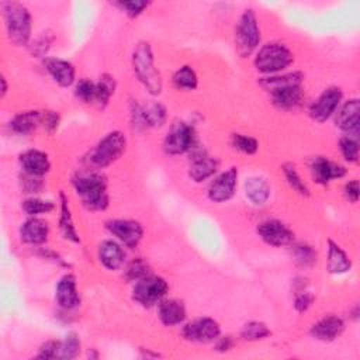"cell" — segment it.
Instances as JSON below:
<instances>
[{"instance_id":"6da1fadb","label":"cell","mask_w":360,"mask_h":360,"mask_svg":"<svg viewBox=\"0 0 360 360\" xmlns=\"http://www.w3.org/2000/svg\"><path fill=\"white\" fill-rule=\"evenodd\" d=\"M304 76L301 72L270 75L260 79V86L270 94V100L278 110H294L304 100Z\"/></svg>"},{"instance_id":"7a4b0ae2","label":"cell","mask_w":360,"mask_h":360,"mask_svg":"<svg viewBox=\"0 0 360 360\" xmlns=\"http://www.w3.org/2000/svg\"><path fill=\"white\" fill-rule=\"evenodd\" d=\"M132 69L149 94L158 96L162 93L163 82L159 70L155 68L153 51L149 42L141 41L135 45L132 52Z\"/></svg>"},{"instance_id":"3957f363","label":"cell","mask_w":360,"mask_h":360,"mask_svg":"<svg viewBox=\"0 0 360 360\" xmlns=\"http://www.w3.org/2000/svg\"><path fill=\"white\" fill-rule=\"evenodd\" d=\"M72 184L87 210L103 211L108 207L107 181L100 173H79L72 179Z\"/></svg>"},{"instance_id":"277c9868","label":"cell","mask_w":360,"mask_h":360,"mask_svg":"<svg viewBox=\"0 0 360 360\" xmlns=\"http://www.w3.org/2000/svg\"><path fill=\"white\" fill-rule=\"evenodd\" d=\"M1 10L8 39L17 46L28 45L32 27L28 8L18 1H4Z\"/></svg>"},{"instance_id":"5b68a950","label":"cell","mask_w":360,"mask_h":360,"mask_svg":"<svg viewBox=\"0 0 360 360\" xmlns=\"http://www.w3.org/2000/svg\"><path fill=\"white\" fill-rule=\"evenodd\" d=\"M294 62V53L281 42L264 44L255 56V68L264 75H277Z\"/></svg>"},{"instance_id":"8992f818","label":"cell","mask_w":360,"mask_h":360,"mask_svg":"<svg viewBox=\"0 0 360 360\" xmlns=\"http://www.w3.org/2000/svg\"><path fill=\"white\" fill-rule=\"evenodd\" d=\"M127 150V138L121 131L108 132L90 152L87 160L90 166L103 169L117 162Z\"/></svg>"},{"instance_id":"52a82bcc","label":"cell","mask_w":360,"mask_h":360,"mask_svg":"<svg viewBox=\"0 0 360 360\" xmlns=\"http://www.w3.org/2000/svg\"><path fill=\"white\" fill-rule=\"evenodd\" d=\"M260 44V28L256 14L252 8H246L235 28V49L240 58H248Z\"/></svg>"},{"instance_id":"ba28073f","label":"cell","mask_w":360,"mask_h":360,"mask_svg":"<svg viewBox=\"0 0 360 360\" xmlns=\"http://www.w3.org/2000/svg\"><path fill=\"white\" fill-rule=\"evenodd\" d=\"M167 281L159 276H146L138 280L132 290V300L145 308L159 304L167 294Z\"/></svg>"},{"instance_id":"9c48e42d","label":"cell","mask_w":360,"mask_h":360,"mask_svg":"<svg viewBox=\"0 0 360 360\" xmlns=\"http://www.w3.org/2000/svg\"><path fill=\"white\" fill-rule=\"evenodd\" d=\"M195 146V132L191 125L183 121L172 124L163 139V149L167 155H181Z\"/></svg>"},{"instance_id":"30bf717a","label":"cell","mask_w":360,"mask_h":360,"mask_svg":"<svg viewBox=\"0 0 360 360\" xmlns=\"http://www.w3.org/2000/svg\"><path fill=\"white\" fill-rule=\"evenodd\" d=\"M342 97H343V91L340 87L338 86L326 87L318 96V98L309 105L311 118L318 122H323L329 120L340 105Z\"/></svg>"},{"instance_id":"8fae6325","label":"cell","mask_w":360,"mask_h":360,"mask_svg":"<svg viewBox=\"0 0 360 360\" xmlns=\"http://www.w3.org/2000/svg\"><path fill=\"white\" fill-rule=\"evenodd\" d=\"M181 333H183V338L188 342L210 343V342H215V339L221 335V328L215 319L202 316L186 323L183 326Z\"/></svg>"},{"instance_id":"7c38bea8","label":"cell","mask_w":360,"mask_h":360,"mask_svg":"<svg viewBox=\"0 0 360 360\" xmlns=\"http://www.w3.org/2000/svg\"><path fill=\"white\" fill-rule=\"evenodd\" d=\"M257 235L260 239L276 248L291 245L294 240V232L278 219H267L257 225Z\"/></svg>"},{"instance_id":"4fadbf2b","label":"cell","mask_w":360,"mask_h":360,"mask_svg":"<svg viewBox=\"0 0 360 360\" xmlns=\"http://www.w3.org/2000/svg\"><path fill=\"white\" fill-rule=\"evenodd\" d=\"M236 186H238V167L232 166L211 181L207 195L212 202H225L233 197Z\"/></svg>"},{"instance_id":"5bb4252c","label":"cell","mask_w":360,"mask_h":360,"mask_svg":"<svg viewBox=\"0 0 360 360\" xmlns=\"http://www.w3.org/2000/svg\"><path fill=\"white\" fill-rule=\"evenodd\" d=\"M105 228L128 248L138 246L143 235L142 225L132 219H111L105 222Z\"/></svg>"},{"instance_id":"9a60e30c","label":"cell","mask_w":360,"mask_h":360,"mask_svg":"<svg viewBox=\"0 0 360 360\" xmlns=\"http://www.w3.org/2000/svg\"><path fill=\"white\" fill-rule=\"evenodd\" d=\"M335 124L350 136H356L360 129V103L359 98H350L335 111Z\"/></svg>"},{"instance_id":"2e32d148","label":"cell","mask_w":360,"mask_h":360,"mask_svg":"<svg viewBox=\"0 0 360 360\" xmlns=\"http://www.w3.org/2000/svg\"><path fill=\"white\" fill-rule=\"evenodd\" d=\"M309 172L314 181L322 186L346 174V169L342 165L335 163L325 156H315L309 163Z\"/></svg>"},{"instance_id":"e0dca14e","label":"cell","mask_w":360,"mask_h":360,"mask_svg":"<svg viewBox=\"0 0 360 360\" xmlns=\"http://www.w3.org/2000/svg\"><path fill=\"white\" fill-rule=\"evenodd\" d=\"M345 330V322L336 315H326L316 321L311 329L309 335L321 342H332L338 339Z\"/></svg>"},{"instance_id":"ac0fdd59","label":"cell","mask_w":360,"mask_h":360,"mask_svg":"<svg viewBox=\"0 0 360 360\" xmlns=\"http://www.w3.org/2000/svg\"><path fill=\"white\" fill-rule=\"evenodd\" d=\"M18 162L25 174L42 177L51 170V160L48 155L38 149H28L20 153Z\"/></svg>"},{"instance_id":"d6986e66","label":"cell","mask_w":360,"mask_h":360,"mask_svg":"<svg viewBox=\"0 0 360 360\" xmlns=\"http://www.w3.org/2000/svg\"><path fill=\"white\" fill-rule=\"evenodd\" d=\"M55 298L58 305L63 309H73L80 304L76 278L73 274L68 273L59 278L55 290Z\"/></svg>"},{"instance_id":"ffe728a7","label":"cell","mask_w":360,"mask_h":360,"mask_svg":"<svg viewBox=\"0 0 360 360\" xmlns=\"http://www.w3.org/2000/svg\"><path fill=\"white\" fill-rule=\"evenodd\" d=\"M219 166V162L210 156L205 150H200L198 153H194L191 159V165L188 167V176L193 181L200 183L211 177Z\"/></svg>"},{"instance_id":"44dd1931","label":"cell","mask_w":360,"mask_h":360,"mask_svg":"<svg viewBox=\"0 0 360 360\" xmlns=\"http://www.w3.org/2000/svg\"><path fill=\"white\" fill-rule=\"evenodd\" d=\"M49 235V225L41 218L31 217L20 226V239L28 245H41L46 242Z\"/></svg>"},{"instance_id":"7402d4cb","label":"cell","mask_w":360,"mask_h":360,"mask_svg":"<svg viewBox=\"0 0 360 360\" xmlns=\"http://www.w3.org/2000/svg\"><path fill=\"white\" fill-rule=\"evenodd\" d=\"M46 72L60 87H69L75 83V66L60 58H46L44 62Z\"/></svg>"},{"instance_id":"603a6c76","label":"cell","mask_w":360,"mask_h":360,"mask_svg":"<svg viewBox=\"0 0 360 360\" xmlns=\"http://www.w3.org/2000/svg\"><path fill=\"white\" fill-rule=\"evenodd\" d=\"M158 315L163 325L174 326L186 319L184 302L176 298L162 300L158 307Z\"/></svg>"},{"instance_id":"cb8c5ba5","label":"cell","mask_w":360,"mask_h":360,"mask_svg":"<svg viewBox=\"0 0 360 360\" xmlns=\"http://www.w3.org/2000/svg\"><path fill=\"white\" fill-rule=\"evenodd\" d=\"M98 260L108 270H118L125 262V252L120 243L107 239L98 246Z\"/></svg>"},{"instance_id":"d4e9b609","label":"cell","mask_w":360,"mask_h":360,"mask_svg":"<svg viewBox=\"0 0 360 360\" xmlns=\"http://www.w3.org/2000/svg\"><path fill=\"white\" fill-rule=\"evenodd\" d=\"M38 127H42V111L37 110L21 111L15 114L10 121L11 131L20 135H28L34 132Z\"/></svg>"},{"instance_id":"484cf974","label":"cell","mask_w":360,"mask_h":360,"mask_svg":"<svg viewBox=\"0 0 360 360\" xmlns=\"http://www.w3.org/2000/svg\"><path fill=\"white\" fill-rule=\"evenodd\" d=\"M328 271L330 274H342L350 270L352 262L346 252L332 239H328Z\"/></svg>"},{"instance_id":"4316f807","label":"cell","mask_w":360,"mask_h":360,"mask_svg":"<svg viewBox=\"0 0 360 360\" xmlns=\"http://www.w3.org/2000/svg\"><path fill=\"white\" fill-rule=\"evenodd\" d=\"M245 195L255 205H263L270 197V186L266 179L250 176L245 180Z\"/></svg>"},{"instance_id":"83f0119b","label":"cell","mask_w":360,"mask_h":360,"mask_svg":"<svg viewBox=\"0 0 360 360\" xmlns=\"http://www.w3.org/2000/svg\"><path fill=\"white\" fill-rule=\"evenodd\" d=\"M59 197H60V215H59V229H60V233H62V236L66 240L79 243L80 238H79V233H77L76 226L73 224V218H72V214H70L68 197L65 195L63 191H60Z\"/></svg>"},{"instance_id":"f1b7e54d","label":"cell","mask_w":360,"mask_h":360,"mask_svg":"<svg viewBox=\"0 0 360 360\" xmlns=\"http://www.w3.org/2000/svg\"><path fill=\"white\" fill-rule=\"evenodd\" d=\"M115 87H117V83H115V79L114 76L108 75V73H104L98 77V82L96 83V96H94V104H97L98 107L104 108L111 96L114 94L115 91Z\"/></svg>"},{"instance_id":"f546056e","label":"cell","mask_w":360,"mask_h":360,"mask_svg":"<svg viewBox=\"0 0 360 360\" xmlns=\"http://www.w3.org/2000/svg\"><path fill=\"white\" fill-rule=\"evenodd\" d=\"M172 82H173L176 89L187 90V91L195 90L197 86H198V77H197L194 69L191 66H188V65H184L180 69H177L173 73Z\"/></svg>"},{"instance_id":"4dcf8cb0","label":"cell","mask_w":360,"mask_h":360,"mask_svg":"<svg viewBox=\"0 0 360 360\" xmlns=\"http://www.w3.org/2000/svg\"><path fill=\"white\" fill-rule=\"evenodd\" d=\"M143 117L148 128H160L166 122L167 111L163 104L160 103H149L146 105H142Z\"/></svg>"},{"instance_id":"1f68e13d","label":"cell","mask_w":360,"mask_h":360,"mask_svg":"<svg viewBox=\"0 0 360 360\" xmlns=\"http://www.w3.org/2000/svg\"><path fill=\"white\" fill-rule=\"evenodd\" d=\"M283 174H284V177H285V180H287V183H288V186L295 191V193H298L300 195H309V188H308V186L304 183V180L301 179V176L298 174V172H297V169H295V166L292 165V163H284L283 165Z\"/></svg>"},{"instance_id":"d6a6232c","label":"cell","mask_w":360,"mask_h":360,"mask_svg":"<svg viewBox=\"0 0 360 360\" xmlns=\"http://www.w3.org/2000/svg\"><path fill=\"white\" fill-rule=\"evenodd\" d=\"M270 333L271 332L267 328V325L260 321H250V322L245 323L240 329V338L243 340H249V342L262 340V339L267 338Z\"/></svg>"},{"instance_id":"836d02e7","label":"cell","mask_w":360,"mask_h":360,"mask_svg":"<svg viewBox=\"0 0 360 360\" xmlns=\"http://www.w3.org/2000/svg\"><path fill=\"white\" fill-rule=\"evenodd\" d=\"M80 353V339L76 333H69L63 340H59L56 359H75Z\"/></svg>"},{"instance_id":"e575fe53","label":"cell","mask_w":360,"mask_h":360,"mask_svg":"<svg viewBox=\"0 0 360 360\" xmlns=\"http://www.w3.org/2000/svg\"><path fill=\"white\" fill-rule=\"evenodd\" d=\"M21 208L30 217H35L38 214L51 212L52 210H55V204L52 201L42 200V198H38V197H30V198H27L21 202Z\"/></svg>"},{"instance_id":"d590c367","label":"cell","mask_w":360,"mask_h":360,"mask_svg":"<svg viewBox=\"0 0 360 360\" xmlns=\"http://www.w3.org/2000/svg\"><path fill=\"white\" fill-rule=\"evenodd\" d=\"M292 257L297 264L302 267H311L316 263V252L307 243H297L292 246Z\"/></svg>"},{"instance_id":"8d00e7d4","label":"cell","mask_w":360,"mask_h":360,"mask_svg":"<svg viewBox=\"0 0 360 360\" xmlns=\"http://www.w3.org/2000/svg\"><path fill=\"white\" fill-rule=\"evenodd\" d=\"M231 143L236 150L245 155H255L259 149V142L253 136L243 134H232Z\"/></svg>"},{"instance_id":"74e56055","label":"cell","mask_w":360,"mask_h":360,"mask_svg":"<svg viewBox=\"0 0 360 360\" xmlns=\"http://www.w3.org/2000/svg\"><path fill=\"white\" fill-rule=\"evenodd\" d=\"M339 149L346 162L356 163L359 160V142L354 136L345 135L339 139Z\"/></svg>"},{"instance_id":"f35d334b","label":"cell","mask_w":360,"mask_h":360,"mask_svg":"<svg viewBox=\"0 0 360 360\" xmlns=\"http://www.w3.org/2000/svg\"><path fill=\"white\" fill-rule=\"evenodd\" d=\"M149 274H150L149 264L145 260H142L141 257L134 259L125 270V277L129 281H138V280H141V278H143Z\"/></svg>"},{"instance_id":"ab89813d","label":"cell","mask_w":360,"mask_h":360,"mask_svg":"<svg viewBox=\"0 0 360 360\" xmlns=\"http://www.w3.org/2000/svg\"><path fill=\"white\" fill-rule=\"evenodd\" d=\"M75 94L79 100L83 103H94V96H96V83L91 82L90 79H80L76 83L75 87Z\"/></svg>"},{"instance_id":"60d3db41","label":"cell","mask_w":360,"mask_h":360,"mask_svg":"<svg viewBox=\"0 0 360 360\" xmlns=\"http://www.w3.org/2000/svg\"><path fill=\"white\" fill-rule=\"evenodd\" d=\"M114 4L117 7H120L128 17L135 18L139 14H142L145 11V8H148V6L150 3L145 1V0H129V1H117Z\"/></svg>"},{"instance_id":"b9f144b4","label":"cell","mask_w":360,"mask_h":360,"mask_svg":"<svg viewBox=\"0 0 360 360\" xmlns=\"http://www.w3.org/2000/svg\"><path fill=\"white\" fill-rule=\"evenodd\" d=\"M53 41V37L49 35L48 32H42L38 38H35L32 41V44L30 45V52L35 56V58H41L45 56L46 52L51 48V44Z\"/></svg>"},{"instance_id":"7bdbcfd3","label":"cell","mask_w":360,"mask_h":360,"mask_svg":"<svg viewBox=\"0 0 360 360\" xmlns=\"http://www.w3.org/2000/svg\"><path fill=\"white\" fill-rule=\"evenodd\" d=\"M129 115H131L132 125H134L135 128H138V129H145V128H148V127H146V122H145L142 105H141L136 100H132V101H131V105H129Z\"/></svg>"},{"instance_id":"ee69618b","label":"cell","mask_w":360,"mask_h":360,"mask_svg":"<svg viewBox=\"0 0 360 360\" xmlns=\"http://www.w3.org/2000/svg\"><path fill=\"white\" fill-rule=\"evenodd\" d=\"M315 297L309 291H298L294 297V308L297 312H305L314 302Z\"/></svg>"},{"instance_id":"f6af8a7d","label":"cell","mask_w":360,"mask_h":360,"mask_svg":"<svg viewBox=\"0 0 360 360\" xmlns=\"http://www.w3.org/2000/svg\"><path fill=\"white\" fill-rule=\"evenodd\" d=\"M59 125V114L56 111H42V127L48 134H53Z\"/></svg>"},{"instance_id":"bcb514c9","label":"cell","mask_w":360,"mask_h":360,"mask_svg":"<svg viewBox=\"0 0 360 360\" xmlns=\"http://www.w3.org/2000/svg\"><path fill=\"white\" fill-rule=\"evenodd\" d=\"M59 340H46L35 354L37 359H56Z\"/></svg>"},{"instance_id":"7dc6e473","label":"cell","mask_w":360,"mask_h":360,"mask_svg":"<svg viewBox=\"0 0 360 360\" xmlns=\"http://www.w3.org/2000/svg\"><path fill=\"white\" fill-rule=\"evenodd\" d=\"M343 193H345V197H346L347 201L357 202V200H359V181L356 179L347 181L345 184Z\"/></svg>"},{"instance_id":"c3c4849f","label":"cell","mask_w":360,"mask_h":360,"mask_svg":"<svg viewBox=\"0 0 360 360\" xmlns=\"http://www.w3.org/2000/svg\"><path fill=\"white\" fill-rule=\"evenodd\" d=\"M232 346H233L232 336H222V338L218 336L215 339V345H214L217 352H228L232 349Z\"/></svg>"},{"instance_id":"681fc988","label":"cell","mask_w":360,"mask_h":360,"mask_svg":"<svg viewBox=\"0 0 360 360\" xmlns=\"http://www.w3.org/2000/svg\"><path fill=\"white\" fill-rule=\"evenodd\" d=\"M6 93H7V82H6V77L1 76V94H0V97L3 98L6 96Z\"/></svg>"}]
</instances>
